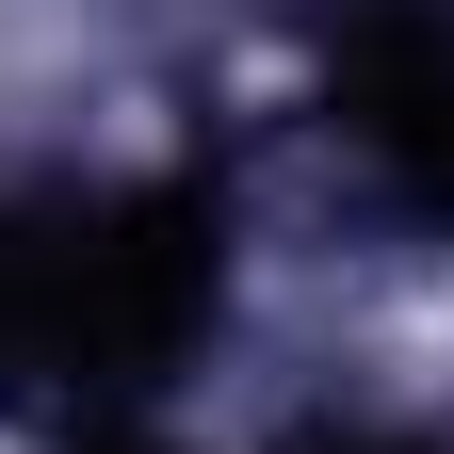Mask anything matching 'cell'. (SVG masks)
I'll return each instance as SVG.
<instances>
[{
    "mask_svg": "<svg viewBox=\"0 0 454 454\" xmlns=\"http://www.w3.org/2000/svg\"><path fill=\"white\" fill-rule=\"evenodd\" d=\"M211 293H227V227H211L195 179L0 211V389H98V406H130V389H162L195 357Z\"/></svg>",
    "mask_w": 454,
    "mask_h": 454,
    "instance_id": "6da1fadb",
    "label": "cell"
},
{
    "mask_svg": "<svg viewBox=\"0 0 454 454\" xmlns=\"http://www.w3.org/2000/svg\"><path fill=\"white\" fill-rule=\"evenodd\" d=\"M340 130L422 227H454V0H357L340 17Z\"/></svg>",
    "mask_w": 454,
    "mask_h": 454,
    "instance_id": "7a4b0ae2",
    "label": "cell"
},
{
    "mask_svg": "<svg viewBox=\"0 0 454 454\" xmlns=\"http://www.w3.org/2000/svg\"><path fill=\"white\" fill-rule=\"evenodd\" d=\"M82 454H162V438H82Z\"/></svg>",
    "mask_w": 454,
    "mask_h": 454,
    "instance_id": "3957f363",
    "label": "cell"
},
{
    "mask_svg": "<svg viewBox=\"0 0 454 454\" xmlns=\"http://www.w3.org/2000/svg\"><path fill=\"white\" fill-rule=\"evenodd\" d=\"M340 454H406V438H340Z\"/></svg>",
    "mask_w": 454,
    "mask_h": 454,
    "instance_id": "277c9868",
    "label": "cell"
}]
</instances>
